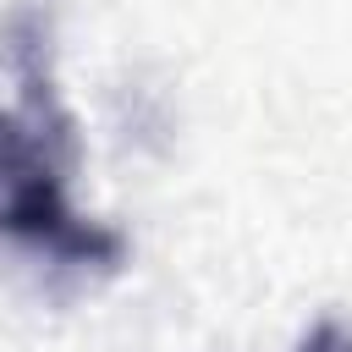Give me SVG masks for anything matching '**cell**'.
Wrapping results in <instances>:
<instances>
[{
    "label": "cell",
    "mask_w": 352,
    "mask_h": 352,
    "mask_svg": "<svg viewBox=\"0 0 352 352\" xmlns=\"http://www.w3.org/2000/svg\"><path fill=\"white\" fill-rule=\"evenodd\" d=\"M0 242L66 258V264H116L121 236L66 198V176L50 143L16 116L0 110Z\"/></svg>",
    "instance_id": "cell-1"
},
{
    "label": "cell",
    "mask_w": 352,
    "mask_h": 352,
    "mask_svg": "<svg viewBox=\"0 0 352 352\" xmlns=\"http://www.w3.org/2000/svg\"><path fill=\"white\" fill-rule=\"evenodd\" d=\"M297 352H352V324H341V319H319V324L297 341Z\"/></svg>",
    "instance_id": "cell-2"
}]
</instances>
